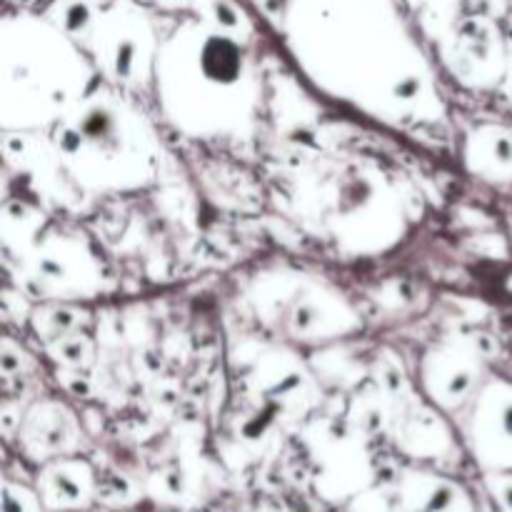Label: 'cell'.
Wrapping results in <instances>:
<instances>
[{"mask_svg": "<svg viewBox=\"0 0 512 512\" xmlns=\"http://www.w3.org/2000/svg\"><path fill=\"white\" fill-rule=\"evenodd\" d=\"M38 495L48 512H88L98 500V480L88 463H50L38 478Z\"/></svg>", "mask_w": 512, "mask_h": 512, "instance_id": "obj_1", "label": "cell"}, {"mask_svg": "<svg viewBox=\"0 0 512 512\" xmlns=\"http://www.w3.org/2000/svg\"><path fill=\"white\" fill-rule=\"evenodd\" d=\"M400 495H403V512H473L463 490L443 480L423 483L415 490L405 488L400 490Z\"/></svg>", "mask_w": 512, "mask_h": 512, "instance_id": "obj_2", "label": "cell"}, {"mask_svg": "<svg viewBox=\"0 0 512 512\" xmlns=\"http://www.w3.org/2000/svg\"><path fill=\"white\" fill-rule=\"evenodd\" d=\"M3 512H48L43 508L38 490H28L23 485L5 483V505Z\"/></svg>", "mask_w": 512, "mask_h": 512, "instance_id": "obj_3", "label": "cell"}, {"mask_svg": "<svg viewBox=\"0 0 512 512\" xmlns=\"http://www.w3.org/2000/svg\"><path fill=\"white\" fill-rule=\"evenodd\" d=\"M485 483H488V490L495 503H498V508L503 512H512V475L493 473L485 478Z\"/></svg>", "mask_w": 512, "mask_h": 512, "instance_id": "obj_4", "label": "cell"}]
</instances>
